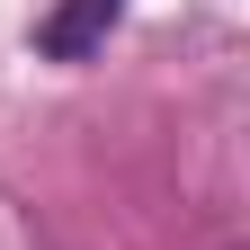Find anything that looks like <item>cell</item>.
Returning <instances> with one entry per match:
<instances>
[{"label":"cell","instance_id":"1","mask_svg":"<svg viewBox=\"0 0 250 250\" xmlns=\"http://www.w3.org/2000/svg\"><path fill=\"white\" fill-rule=\"evenodd\" d=\"M125 0H54V9L36 18V54L45 62H89L107 36H116Z\"/></svg>","mask_w":250,"mask_h":250}]
</instances>
